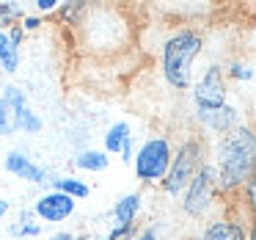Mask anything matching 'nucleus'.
I'll list each match as a JSON object with an SVG mask.
<instances>
[{
	"instance_id": "obj_1",
	"label": "nucleus",
	"mask_w": 256,
	"mask_h": 240,
	"mask_svg": "<svg viewBox=\"0 0 256 240\" xmlns=\"http://www.w3.org/2000/svg\"><path fill=\"white\" fill-rule=\"evenodd\" d=\"M210 166L215 171L218 196H237L248 179L256 177V135L248 122L218 135L210 152Z\"/></svg>"
},
{
	"instance_id": "obj_2",
	"label": "nucleus",
	"mask_w": 256,
	"mask_h": 240,
	"mask_svg": "<svg viewBox=\"0 0 256 240\" xmlns=\"http://www.w3.org/2000/svg\"><path fill=\"white\" fill-rule=\"evenodd\" d=\"M204 53V36L196 28H176L160 45V72L166 83L176 91H188L193 86L196 58Z\"/></svg>"
},
{
	"instance_id": "obj_3",
	"label": "nucleus",
	"mask_w": 256,
	"mask_h": 240,
	"mask_svg": "<svg viewBox=\"0 0 256 240\" xmlns=\"http://www.w3.org/2000/svg\"><path fill=\"white\" fill-rule=\"evenodd\" d=\"M210 163V144L201 135H190L174 149L171 166L160 182V190L168 196H182V190L190 185V179L198 174L201 166Z\"/></svg>"
},
{
	"instance_id": "obj_4",
	"label": "nucleus",
	"mask_w": 256,
	"mask_h": 240,
	"mask_svg": "<svg viewBox=\"0 0 256 240\" xmlns=\"http://www.w3.org/2000/svg\"><path fill=\"white\" fill-rule=\"evenodd\" d=\"M171 155H174V144L166 135H152L144 144L135 149L132 163L135 168V179L140 185H160L166 177L168 166H171Z\"/></svg>"
},
{
	"instance_id": "obj_5",
	"label": "nucleus",
	"mask_w": 256,
	"mask_h": 240,
	"mask_svg": "<svg viewBox=\"0 0 256 240\" xmlns=\"http://www.w3.org/2000/svg\"><path fill=\"white\" fill-rule=\"evenodd\" d=\"M215 201H218L215 171H212V166L206 163V166H201L198 174L190 179L188 188L182 190V212L188 218H204V215H210Z\"/></svg>"
},
{
	"instance_id": "obj_6",
	"label": "nucleus",
	"mask_w": 256,
	"mask_h": 240,
	"mask_svg": "<svg viewBox=\"0 0 256 240\" xmlns=\"http://www.w3.org/2000/svg\"><path fill=\"white\" fill-rule=\"evenodd\" d=\"M190 89H193L190 97H193L196 111H215V108H223L228 102V80L223 75L220 64H210L201 72V78L193 80Z\"/></svg>"
},
{
	"instance_id": "obj_7",
	"label": "nucleus",
	"mask_w": 256,
	"mask_h": 240,
	"mask_svg": "<svg viewBox=\"0 0 256 240\" xmlns=\"http://www.w3.org/2000/svg\"><path fill=\"white\" fill-rule=\"evenodd\" d=\"M30 210H34L36 221H39L42 226H44V223H64L66 218L74 215L78 201L64 196V193H58V190H44V193L34 201Z\"/></svg>"
},
{
	"instance_id": "obj_8",
	"label": "nucleus",
	"mask_w": 256,
	"mask_h": 240,
	"mask_svg": "<svg viewBox=\"0 0 256 240\" xmlns=\"http://www.w3.org/2000/svg\"><path fill=\"white\" fill-rule=\"evenodd\" d=\"M3 166H6L8 174H14L17 179H25V182H30V185H44V182H50V179H52V174L47 171L44 166H39V163H36L28 152H22V149L6 152Z\"/></svg>"
},
{
	"instance_id": "obj_9",
	"label": "nucleus",
	"mask_w": 256,
	"mask_h": 240,
	"mask_svg": "<svg viewBox=\"0 0 256 240\" xmlns=\"http://www.w3.org/2000/svg\"><path fill=\"white\" fill-rule=\"evenodd\" d=\"M196 119L198 124L212 135H223L228 130H234L237 124H242V113H240L237 105L226 102L223 108H215V111H196Z\"/></svg>"
},
{
	"instance_id": "obj_10",
	"label": "nucleus",
	"mask_w": 256,
	"mask_h": 240,
	"mask_svg": "<svg viewBox=\"0 0 256 240\" xmlns=\"http://www.w3.org/2000/svg\"><path fill=\"white\" fill-rule=\"evenodd\" d=\"M140 207H144V193L140 190L124 193L110 210V226H135Z\"/></svg>"
},
{
	"instance_id": "obj_11",
	"label": "nucleus",
	"mask_w": 256,
	"mask_h": 240,
	"mask_svg": "<svg viewBox=\"0 0 256 240\" xmlns=\"http://www.w3.org/2000/svg\"><path fill=\"white\" fill-rule=\"evenodd\" d=\"M42 229L44 226L36 221L34 210H20L17 221L8 223V234H12V240H39Z\"/></svg>"
},
{
	"instance_id": "obj_12",
	"label": "nucleus",
	"mask_w": 256,
	"mask_h": 240,
	"mask_svg": "<svg viewBox=\"0 0 256 240\" xmlns=\"http://www.w3.org/2000/svg\"><path fill=\"white\" fill-rule=\"evenodd\" d=\"M50 185H52L50 190H58V193L69 196V199H74V201L86 199V196L91 193V185L86 182V179L74 177V174H61V177H52Z\"/></svg>"
},
{
	"instance_id": "obj_13",
	"label": "nucleus",
	"mask_w": 256,
	"mask_h": 240,
	"mask_svg": "<svg viewBox=\"0 0 256 240\" xmlns=\"http://www.w3.org/2000/svg\"><path fill=\"white\" fill-rule=\"evenodd\" d=\"M74 166L80 171H88V174H100L110 166V155H105L102 149H80L74 155Z\"/></svg>"
},
{
	"instance_id": "obj_14",
	"label": "nucleus",
	"mask_w": 256,
	"mask_h": 240,
	"mask_svg": "<svg viewBox=\"0 0 256 240\" xmlns=\"http://www.w3.org/2000/svg\"><path fill=\"white\" fill-rule=\"evenodd\" d=\"M130 135H132V130H130L127 122H113L110 127L105 130V135H102V152H105V155H118L122 144Z\"/></svg>"
},
{
	"instance_id": "obj_15",
	"label": "nucleus",
	"mask_w": 256,
	"mask_h": 240,
	"mask_svg": "<svg viewBox=\"0 0 256 240\" xmlns=\"http://www.w3.org/2000/svg\"><path fill=\"white\" fill-rule=\"evenodd\" d=\"M14 119V127H17V133H25V135H39L42 130H44V122H42V116L34 111L30 105L20 108V111L12 113Z\"/></svg>"
},
{
	"instance_id": "obj_16",
	"label": "nucleus",
	"mask_w": 256,
	"mask_h": 240,
	"mask_svg": "<svg viewBox=\"0 0 256 240\" xmlns=\"http://www.w3.org/2000/svg\"><path fill=\"white\" fill-rule=\"evenodd\" d=\"M0 69L8 75L20 72V50L8 42L6 31H0Z\"/></svg>"
},
{
	"instance_id": "obj_17",
	"label": "nucleus",
	"mask_w": 256,
	"mask_h": 240,
	"mask_svg": "<svg viewBox=\"0 0 256 240\" xmlns=\"http://www.w3.org/2000/svg\"><path fill=\"white\" fill-rule=\"evenodd\" d=\"M223 75H226V80H234V83H250L254 80V64L242 61V58H232L223 67Z\"/></svg>"
},
{
	"instance_id": "obj_18",
	"label": "nucleus",
	"mask_w": 256,
	"mask_h": 240,
	"mask_svg": "<svg viewBox=\"0 0 256 240\" xmlns=\"http://www.w3.org/2000/svg\"><path fill=\"white\" fill-rule=\"evenodd\" d=\"M232 223H234V218H228V215L215 218V221H210L201 229V234L196 240H226L228 232H232Z\"/></svg>"
},
{
	"instance_id": "obj_19",
	"label": "nucleus",
	"mask_w": 256,
	"mask_h": 240,
	"mask_svg": "<svg viewBox=\"0 0 256 240\" xmlns=\"http://www.w3.org/2000/svg\"><path fill=\"white\" fill-rule=\"evenodd\" d=\"M0 100L6 102V108L8 111H20V108H25L28 105V94L22 91V86H14V83H8L6 89H3V94H0Z\"/></svg>"
},
{
	"instance_id": "obj_20",
	"label": "nucleus",
	"mask_w": 256,
	"mask_h": 240,
	"mask_svg": "<svg viewBox=\"0 0 256 240\" xmlns=\"http://www.w3.org/2000/svg\"><path fill=\"white\" fill-rule=\"evenodd\" d=\"M25 17V9L20 3H0V31H8Z\"/></svg>"
},
{
	"instance_id": "obj_21",
	"label": "nucleus",
	"mask_w": 256,
	"mask_h": 240,
	"mask_svg": "<svg viewBox=\"0 0 256 240\" xmlns=\"http://www.w3.org/2000/svg\"><path fill=\"white\" fill-rule=\"evenodd\" d=\"M237 196L242 199V207H245V212H248V218H250V215H254V207H256V177L248 179Z\"/></svg>"
},
{
	"instance_id": "obj_22",
	"label": "nucleus",
	"mask_w": 256,
	"mask_h": 240,
	"mask_svg": "<svg viewBox=\"0 0 256 240\" xmlns=\"http://www.w3.org/2000/svg\"><path fill=\"white\" fill-rule=\"evenodd\" d=\"M17 127H14V119H12V111L6 108V102L0 100V138H6V135H14Z\"/></svg>"
},
{
	"instance_id": "obj_23",
	"label": "nucleus",
	"mask_w": 256,
	"mask_h": 240,
	"mask_svg": "<svg viewBox=\"0 0 256 240\" xmlns=\"http://www.w3.org/2000/svg\"><path fill=\"white\" fill-rule=\"evenodd\" d=\"M135 232H138V226H110L100 240H130Z\"/></svg>"
},
{
	"instance_id": "obj_24",
	"label": "nucleus",
	"mask_w": 256,
	"mask_h": 240,
	"mask_svg": "<svg viewBox=\"0 0 256 240\" xmlns=\"http://www.w3.org/2000/svg\"><path fill=\"white\" fill-rule=\"evenodd\" d=\"M254 226V223L248 221V218H234L232 223V232H228L226 240H245V234H248V229Z\"/></svg>"
},
{
	"instance_id": "obj_25",
	"label": "nucleus",
	"mask_w": 256,
	"mask_h": 240,
	"mask_svg": "<svg viewBox=\"0 0 256 240\" xmlns=\"http://www.w3.org/2000/svg\"><path fill=\"white\" fill-rule=\"evenodd\" d=\"M42 25H44V17H39V14H25V17L20 20V28H22L25 34H34Z\"/></svg>"
},
{
	"instance_id": "obj_26",
	"label": "nucleus",
	"mask_w": 256,
	"mask_h": 240,
	"mask_svg": "<svg viewBox=\"0 0 256 240\" xmlns=\"http://www.w3.org/2000/svg\"><path fill=\"white\" fill-rule=\"evenodd\" d=\"M118 155H122V163H132V155H135V135H130L127 141L122 144V149H118Z\"/></svg>"
},
{
	"instance_id": "obj_27",
	"label": "nucleus",
	"mask_w": 256,
	"mask_h": 240,
	"mask_svg": "<svg viewBox=\"0 0 256 240\" xmlns=\"http://www.w3.org/2000/svg\"><path fill=\"white\" fill-rule=\"evenodd\" d=\"M6 36H8V42H12V45L20 50V47H22V42H25V36H28V34H25V31L20 28V23H17V25H12V28L6 31Z\"/></svg>"
},
{
	"instance_id": "obj_28",
	"label": "nucleus",
	"mask_w": 256,
	"mask_h": 240,
	"mask_svg": "<svg viewBox=\"0 0 256 240\" xmlns=\"http://www.w3.org/2000/svg\"><path fill=\"white\" fill-rule=\"evenodd\" d=\"M34 6H36V12H39V17L42 14H56L58 6H61V0H36Z\"/></svg>"
},
{
	"instance_id": "obj_29",
	"label": "nucleus",
	"mask_w": 256,
	"mask_h": 240,
	"mask_svg": "<svg viewBox=\"0 0 256 240\" xmlns=\"http://www.w3.org/2000/svg\"><path fill=\"white\" fill-rule=\"evenodd\" d=\"M130 240H160V232H157L154 226H144V229H138Z\"/></svg>"
},
{
	"instance_id": "obj_30",
	"label": "nucleus",
	"mask_w": 256,
	"mask_h": 240,
	"mask_svg": "<svg viewBox=\"0 0 256 240\" xmlns=\"http://www.w3.org/2000/svg\"><path fill=\"white\" fill-rule=\"evenodd\" d=\"M47 240H86V237H83V234H78V232H69V229H64V232L50 234Z\"/></svg>"
},
{
	"instance_id": "obj_31",
	"label": "nucleus",
	"mask_w": 256,
	"mask_h": 240,
	"mask_svg": "<svg viewBox=\"0 0 256 240\" xmlns=\"http://www.w3.org/2000/svg\"><path fill=\"white\" fill-rule=\"evenodd\" d=\"M8 210H12V204H8L6 199H0V221H3V218L8 215Z\"/></svg>"
},
{
	"instance_id": "obj_32",
	"label": "nucleus",
	"mask_w": 256,
	"mask_h": 240,
	"mask_svg": "<svg viewBox=\"0 0 256 240\" xmlns=\"http://www.w3.org/2000/svg\"><path fill=\"white\" fill-rule=\"evenodd\" d=\"M245 240H256V234H254V226L248 229V234H245Z\"/></svg>"
},
{
	"instance_id": "obj_33",
	"label": "nucleus",
	"mask_w": 256,
	"mask_h": 240,
	"mask_svg": "<svg viewBox=\"0 0 256 240\" xmlns=\"http://www.w3.org/2000/svg\"><path fill=\"white\" fill-rule=\"evenodd\" d=\"M8 240H12V237H8Z\"/></svg>"
}]
</instances>
